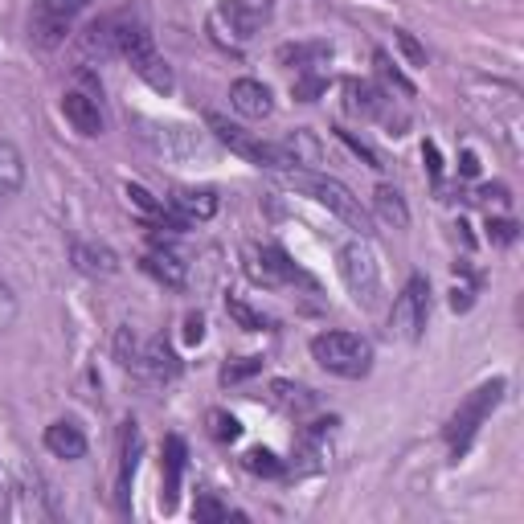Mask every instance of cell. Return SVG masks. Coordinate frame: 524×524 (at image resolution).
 Segmentation results:
<instances>
[{
	"label": "cell",
	"instance_id": "obj_33",
	"mask_svg": "<svg viewBox=\"0 0 524 524\" xmlns=\"http://www.w3.org/2000/svg\"><path fill=\"white\" fill-rule=\"evenodd\" d=\"M13 320H17V295L5 279H0V328H9Z\"/></svg>",
	"mask_w": 524,
	"mask_h": 524
},
{
	"label": "cell",
	"instance_id": "obj_21",
	"mask_svg": "<svg viewBox=\"0 0 524 524\" xmlns=\"http://www.w3.org/2000/svg\"><path fill=\"white\" fill-rule=\"evenodd\" d=\"M168 205L177 209L185 222H205V217L217 213V193L213 189H177Z\"/></svg>",
	"mask_w": 524,
	"mask_h": 524
},
{
	"label": "cell",
	"instance_id": "obj_32",
	"mask_svg": "<svg viewBox=\"0 0 524 524\" xmlns=\"http://www.w3.org/2000/svg\"><path fill=\"white\" fill-rule=\"evenodd\" d=\"M258 369H262V361H258V357H242V361H234V365H226V369H222V381H226V385H238V381L254 377Z\"/></svg>",
	"mask_w": 524,
	"mask_h": 524
},
{
	"label": "cell",
	"instance_id": "obj_26",
	"mask_svg": "<svg viewBox=\"0 0 524 524\" xmlns=\"http://www.w3.org/2000/svg\"><path fill=\"white\" fill-rule=\"evenodd\" d=\"M385 95L377 91L373 82H348V111L357 115H385Z\"/></svg>",
	"mask_w": 524,
	"mask_h": 524
},
{
	"label": "cell",
	"instance_id": "obj_25",
	"mask_svg": "<svg viewBox=\"0 0 524 524\" xmlns=\"http://www.w3.org/2000/svg\"><path fill=\"white\" fill-rule=\"evenodd\" d=\"M271 402L287 414H299V410H308L316 398H312V389L308 385H295V381H271Z\"/></svg>",
	"mask_w": 524,
	"mask_h": 524
},
{
	"label": "cell",
	"instance_id": "obj_23",
	"mask_svg": "<svg viewBox=\"0 0 524 524\" xmlns=\"http://www.w3.org/2000/svg\"><path fill=\"white\" fill-rule=\"evenodd\" d=\"M373 209H377L381 222L393 226V230H406V226H410V209H406L402 193L393 189V185H377V193H373Z\"/></svg>",
	"mask_w": 524,
	"mask_h": 524
},
{
	"label": "cell",
	"instance_id": "obj_28",
	"mask_svg": "<svg viewBox=\"0 0 524 524\" xmlns=\"http://www.w3.org/2000/svg\"><path fill=\"white\" fill-rule=\"evenodd\" d=\"M246 471H254V475H283V463L271 451L254 447V451H246Z\"/></svg>",
	"mask_w": 524,
	"mask_h": 524
},
{
	"label": "cell",
	"instance_id": "obj_35",
	"mask_svg": "<svg viewBox=\"0 0 524 524\" xmlns=\"http://www.w3.org/2000/svg\"><path fill=\"white\" fill-rule=\"evenodd\" d=\"M377 66H381V74H385V78H389L393 86H398V91H402V95H414V86L406 82V74H398V70H393V62H389L385 54H377Z\"/></svg>",
	"mask_w": 524,
	"mask_h": 524
},
{
	"label": "cell",
	"instance_id": "obj_34",
	"mask_svg": "<svg viewBox=\"0 0 524 524\" xmlns=\"http://www.w3.org/2000/svg\"><path fill=\"white\" fill-rule=\"evenodd\" d=\"M197 520H230V508L226 504H217L213 496H197Z\"/></svg>",
	"mask_w": 524,
	"mask_h": 524
},
{
	"label": "cell",
	"instance_id": "obj_31",
	"mask_svg": "<svg viewBox=\"0 0 524 524\" xmlns=\"http://www.w3.org/2000/svg\"><path fill=\"white\" fill-rule=\"evenodd\" d=\"M336 136H340V144H348V148H353V152H357V156H361V160H365L369 168H385V164H381V156H377V152H373V148H369L365 140H357L353 131H344V127H336Z\"/></svg>",
	"mask_w": 524,
	"mask_h": 524
},
{
	"label": "cell",
	"instance_id": "obj_40",
	"mask_svg": "<svg viewBox=\"0 0 524 524\" xmlns=\"http://www.w3.org/2000/svg\"><path fill=\"white\" fill-rule=\"evenodd\" d=\"M451 308H455V312H467V308H471V287H455Z\"/></svg>",
	"mask_w": 524,
	"mask_h": 524
},
{
	"label": "cell",
	"instance_id": "obj_16",
	"mask_svg": "<svg viewBox=\"0 0 524 524\" xmlns=\"http://www.w3.org/2000/svg\"><path fill=\"white\" fill-rule=\"evenodd\" d=\"M140 451H144V439H140V426L127 422L123 426V451H119V508H127V492H131V479H136V467H140Z\"/></svg>",
	"mask_w": 524,
	"mask_h": 524
},
{
	"label": "cell",
	"instance_id": "obj_4",
	"mask_svg": "<svg viewBox=\"0 0 524 524\" xmlns=\"http://www.w3.org/2000/svg\"><path fill=\"white\" fill-rule=\"evenodd\" d=\"M504 389H508V381H504V377H492V381H484L479 389H471L467 402L455 410V418H451V426H447V443H451V455H455V459L467 455V447L475 443L479 426H484L488 414L504 402Z\"/></svg>",
	"mask_w": 524,
	"mask_h": 524
},
{
	"label": "cell",
	"instance_id": "obj_3",
	"mask_svg": "<svg viewBox=\"0 0 524 524\" xmlns=\"http://www.w3.org/2000/svg\"><path fill=\"white\" fill-rule=\"evenodd\" d=\"M312 357L320 369H328L344 381H361L373 369V344L357 332H320V336H312Z\"/></svg>",
	"mask_w": 524,
	"mask_h": 524
},
{
	"label": "cell",
	"instance_id": "obj_11",
	"mask_svg": "<svg viewBox=\"0 0 524 524\" xmlns=\"http://www.w3.org/2000/svg\"><path fill=\"white\" fill-rule=\"evenodd\" d=\"M185 459H189L185 439H181V434H168V439H164V459H160V467H164V496H160L164 512L177 508V496H181V475H185Z\"/></svg>",
	"mask_w": 524,
	"mask_h": 524
},
{
	"label": "cell",
	"instance_id": "obj_18",
	"mask_svg": "<svg viewBox=\"0 0 524 524\" xmlns=\"http://www.w3.org/2000/svg\"><path fill=\"white\" fill-rule=\"evenodd\" d=\"M131 70H136L152 91H172V70H168V62L152 50V46H140V50H131L127 58H123Z\"/></svg>",
	"mask_w": 524,
	"mask_h": 524
},
{
	"label": "cell",
	"instance_id": "obj_7",
	"mask_svg": "<svg viewBox=\"0 0 524 524\" xmlns=\"http://www.w3.org/2000/svg\"><path fill=\"white\" fill-rule=\"evenodd\" d=\"M340 279L344 287L353 291L357 303L373 308L377 295H381V267H377V254L369 246V238H357L340 250Z\"/></svg>",
	"mask_w": 524,
	"mask_h": 524
},
{
	"label": "cell",
	"instance_id": "obj_38",
	"mask_svg": "<svg viewBox=\"0 0 524 524\" xmlns=\"http://www.w3.org/2000/svg\"><path fill=\"white\" fill-rule=\"evenodd\" d=\"M488 230H492L496 242H512V238H516V226H512V222H492Z\"/></svg>",
	"mask_w": 524,
	"mask_h": 524
},
{
	"label": "cell",
	"instance_id": "obj_22",
	"mask_svg": "<svg viewBox=\"0 0 524 524\" xmlns=\"http://www.w3.org/2000/svg\"><path fill=\"white\" fill-rule=\"evenodd\" d=\"M140 267H144L156 283H164V287H185V279H189V275H185V262L172 254V250H148Z\"/></svg>",
	"mask_w": 524,
	"mask_h": 524
},
{
	"label": "cell",
	"instance_id": "obj_37",
	"mask_svg": "<svg viewBox=\"0 0 524 524\" xmlns=\"http://www.w3.org/2000/svg\"><path fill=\"white\" fill-rule=\"evenodd\" d=\"M201 336H205V320H201V316H189V320H185V340L197 344Z\"/></svg>",
	"mask_w": 524,
	"mask_h": 524
},
{
	"label": "cell",
	"instance_id": "obj_2",
	"mask_svg": "<svg viewBox=\"0 0 524 524\" xmlns=\"http://www.w3.org/2000/svg\"><path fill=\"white\" fill-rule=\"evenodd\" d=\"M279 181H283L287 189H299L303 197H312V201L324 205L328 213H336L340 222H344L348 230H357L361 238L373 234L369 209L361 205V197H353V189H348L344 181L324 177V172H312V168H279Z\"/></svg>",
	"mask_w": 524,
	"mask_h": 524
},
{
	"label": "cell",
	"instance_id": "obj_27",
	"mask_svg": "<svg viewBox=\"0 0 524 524\" xmlns=\"http://www.w3.org/2000/svg\"><path fill=\"white\" fill-rule=\"evenodd\" d=\"M226 312L246 328V332H262V328H267L271 320L267 316H262V312H254V308H246V303L242 299H226Z\"/></svg>",
	"mask_w": 524,
	"mask_h": 524
},
{
	"label": "cell",
	"instance_id": "obj_1",
	"mask_svg": "<svg viewBox=\"0 0 524 524\" xmlns=\"http://www.w3.org/2000/svg\"><path fill=\"white\" fill-rule=\"evenodd\" d=\"M140 46H152V21H148L144 0H131V5L99 17L82 37V50L95 58H127Z\"/></svg>",
	"mask_w": 524,
	"mask_h": 524
},
{
	"label": "cell",
	"instance_id": "obj_9",
	"mask_svg": "<svg viewBox=\"0 0 524 524\" xmlns=\"http://www.w3.org/2000/svg\"><path fill=\"white\" fill-rule=\"evenodd\" d=\"M250 275H254L258 283H267V287H275V283H312L279 246H262V250L254 254V262H250Z\"/></svg>",
	"mask_w": 524,
	"mask_h": 524
},
{
	"label": "cell",
	"instance_id": "obj_29",
	"mask_svg": "<svg viewBox=\"0 0 524 524\" xmlns=\"http://www.w3.org/2000/svg\"><path fill=\"white\" fill-rule=\"evenodd\" d=\"M209 422H213V434H217L222 443H238V439H242V422H238L234 414L213 410V414H209Z\"/></svg>",
	"mask_w": 524,
	"mask_h": 524
},
{
	"label": "cell",
	"instance_id": "obj_15",
	"mask_svg": "<svg viewBox=\"0 0 524 524\" xmlns=\"http://www.w3.org/2000/svg\"><path fill=\"white\" fill-rule=\"evenodd\" d=\"M46 451L54 455V459H66V463H74V459H82L86 455V434H82V426L78 422H50L46 426Z\"/></svg>",
	"mask_w": 524,
	"mask_h": 524
},
{
	"label": "cell",
	"instance_id": "obj_20",
	"mask_svg": "<svg viewBox=\"0 0 524 524\" xmlns=\"http://www.w3.org/2000/svg\"><path fill=\"white\" fill-rule=\"evenodd\" d=\"M279 148H283V156H287L291 168H316V164L324 160V148H320V140H316V131H308V127L291 131L287 144H279Z\"/></svg>",
	"mask_w": 524,
	"mask_h": 524
},
{
	"label": "cell",
	"instance_id": "obj_24",
	"mask_svg": "<svg viewBox=\"0 0 524 524\" xmlns=\"http://www.w3.org/2000/svg\"><path fill=\"white\" fill-rule=\"evenodd\" d=\"M332 58V46L328 41H299V46H283L279 50V62L283 66H295V70H316L320 62Z\"/></svg>",
	"mask_w": 524,
	"mask_h": 524
},
{
	"label": "cell",
	"instance_id": "obj_10",
	"mask_svg": "<svg viewBox=\"0 0 524 524\" xmlns=\"http://www.w3.org/2000/svg\"><path fill=\"white\" fill-rule=\"evenodd\" d=\"M230 107L246 119H267L275 111V99H271V86L258 82V78H238L230 82Z\"/></svg>",
	"mask_w": 524,
	"mask_h": 524
},
{
	"label": "cell",
	"instance_id": "obj_14",
	"mask_svg": "<svg viewBox=\"0 0 524 524\" xmlns=\"http://www.w3.org/2000/svg\"><path fill=\"white\" fill-rule=\"evenodd\" d=\"M136 373H144L148 381H168V377H177V373H181V361H177V353H172V348L156 336V340H148V344L140 348Z\"/></svg>",
	"mask_w": 524,
	"mask_h": 524
},
{
	"label": "cell",
	"instance_id": "obj_30",
	"mask_svg": "<svg viewBox=\"0 0 524 524\" xmlns=\"http://www.w3.org/2000/svg\"><path fill=\"white\" fill-rule=\"evenodd\" d=\"M393 41H398V50L406 54V62H410V66H426V46H422V41H418L414 33L398 29V33H393Z\"/></svg>",
	"mask_w": 524,
	"mask_h": 524
},
{
	"label": "cell",
	"instance_id": "obj_19",
	"mask_svg": "<svg viewBox=\"0 0 524 524\" xmlns=\"http://www.w3.org/2000/svg\"><path fill=\"white\" fill-rule=\"evenodd\" d=\"M156 127V123H152ZM160 136H152V131H144V140L164 152V156H189V152H201V131H189V127H156Z\"/></svg>",
	"mask_w": 524,
	"mask_h": 524
},
{
	"label": "cell",
	"instance_id": "obj_17",
	"mask_svg": "<svg viewBox=\"0 0 524 524\" xmlns=\"http://www.w3.org/2000/svg\"><path fill=\"white\" fill-rule=\"evenodd\" d=\"M25 185V156L13 140H0V205H9Z\"/></svg>",
	"mask_w": 524,
	"mask_h": 524
},
{
	"label": "cell",
	"instance_id": "obj_8",
	"mask_svg": "<svg viewBox=\"0 0 524 524\" xmlns=\"http://www.w3.org/2000/svg\"><path fill=\"white\" fill-rule=\"evenodd\" d=\"M426 316H430V283H426L422 275H414V279L402 287V295L393 299L389 336L414 344V340L422 336V328H426Z\"/></svg>",
	"mask_w": 524,
	"mask_h": 524
},
{
	"label": "cell",
	"instance_id": "obj_5",
	"mask_svg": "<svg viewBox=\"0 0 524 524\" xmlns=\"http://www.w3.org/2000/svg\"><path fill=\"white\" fill-rule=\"evenodd\" d=\"M91 9V0H33L29 9V37L41 50H58L74 33L78 17Z\"/></svg>",
	"mask_w": 524,
	"mask_h": 524
},
{
	"label": "cell",
	"instance_id": "obj_12",
	"mask_svg": "<svg viewBox=\"0 0 524 524\" xmlns=\"http://www.w3.org/2000/svg\"><path fill=\"white\" fill-rule=\"evenodd\" d=\"M62 115L66 123L78 131V136H103V111H99V99L82 95V91H70L62 99Z\"/></svg>",
	"mask_w": 524,
	"mask_h": 524
},
{
	"label": "cell",
	"instance_id": "obj_36",
	"mask_svg": "<svg viewBox=\"0 0 524 524\" xmlns=\"http://www.w3.org/2000/svg\"><path fill=\"white\" fill-rule=\"evenodd\" d=\"M320 91H324V78H299L295 82V99H303V103H312Z\"/></svg>",
	"mask_w": 524,
	"mask_h": 524
},
{
	"label": "cell",
	"instance_id": "obj_6",
	"mask_svg": "<svg viewBox=\"0 0 524 524\" xmlns=\"http://www.w3.org/2000/svg\"><path fill=\"white\" fill-rule=\"evenodd\" d=\"M205 123H209V131H213V140L217 144H226L234 156H242L246 164H254V168H271V172H279V168H291L287 164V156H283V148H275V144H262L254 131H246V127H238V123H230L226 115H217V111H209L205 115Z\"/></svg>",
	"mask_w": 524,
	"mask_h": 524
},
{
	"label": "cell",
	"instance_id": "obj_41",
	"mask_svg": "<svg viewBox=\"0 0 524 524\" xmlns=\"http://www.w3.org/2000/svg\"><path fill=\"white\" fill-rule=\"evenodd\" d=\"M463 172H467V177H475V172H479V164H475V156H471V152L463 156Z\"/></svg>",
	"mask_w": 524,
	"mask_h": 524
},
{
	"label": "cell",
	"instance_id": "obj_13",
	"mask_svg": "<svg viewBox=\"0 0 524 524\" xmlns=\"http://www.w3.org/2000/svg\"><path fill=\"white\" fill-rule=\"evenodd\" d=\"M70 262L82 271V275H91V279H107L119 271V258L111 246H99V242H74L70 246Z\"/></svg>",
	"mask_w": 524,
	"mask_h": 524
},
{
	"label": "cell",
	"instance_id": "obj_39",
	"mask_svg": "<svg viewBox=\"0 0 524 524\" xmlns=\"http://www.w3.org/2000/svg\"><path fill=\"white\" fill-rule=\"evenodd\" d=\"M422 156H426V164H430V172H434V177H443V160H439V148H434V144H426V148H422Z\"/></svg>",
	"mask_w": 524,
	"mask_h": 524
}]
</instances>
